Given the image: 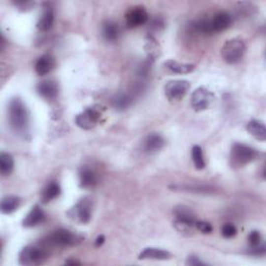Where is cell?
<instances>
[{
	"label": "cell",
	"instance_id": "obj_17",
	"mask_svg": "<svg viewBox=\"0 0 266 266\" xmlns=\"http://www.w3.org/2000/svg\"><path fill=\"white\" fill-rule=\"evenodd\" d=\"M246 130L250 132V134L253 135L256 139L260 141H264L266 139V128L264 123L259 120H251L248 125H246Z\"/></svg>",
	"mask_w": 266,
	"mask_h": 266
},
{
	"label": "cell",
	"instance_id": "obj_11",
	"mask_svg": "<svg viewBox=\"0 0 266 266\" xmlns=\"http://www.w3.org/2000/svg\"><path fill=\"white\" fill-rule=\"evenodd\" d=\"M40 96L46 100H54L59 95V88L55 82L50 80H45L39 83L36 88Z\"/></svg>",
	"mask_w": 266,
	"mask_h": 266
},
{
	"label": "cell",
	"instance_id": "obj_8",
	"mask_svg": "<svg viewBox=\"0 0 266 266\" xmlns=\"http://www.w3.org/2000/svg\"><path fill=\"white\" fill-rule=\"evenodd\" d=\"M189 88L191 84L187 80H170L166 84L165 93L169 101L177 102L185 97Z\"/></svg>",
	"mask_w": 266,
	"mask_h": 266
},
{
	"label": "cell",
	"instance_id": "obj_5",
	"mask_svg": "<svg viewBox=\"0 0 266 266\" xmlns=\"http://www.w3.org/2000/svg\"><path fill=\"white\" fill-rule=\"evenodd\" d=\"M47 253L39 246H26L19 254V263L22 265H39L47 259Z\"/></svg>",
	"mask_w": 266,
	"mask_h": 266
},
{
	"label": "cell",
	"instance_id": "obj_23",
	"mask_svg": "<svg viewBox=\"0 0 266 266\" xmlns=\"http://www.w3.org/2000/svg\"><path fill=\"white\" fill-rule=\"evenodd\" d=\"M53 22H54V15H53L52 9H46V11L40 17L39 21H37L36 27H37V30L41 32H47L52 27Z\"/></svg>",
	"mask_w": 266,
	"mask_h": 266
},
{
	"label": "cell",
	"instance_id": "obj_2",
	"mask_svg": "<svg viewBox=\"0 0 266 266\" xmlns=\"http://www.w3.org/2000/svg\"><path fill=\"white\" fill-rule=\"evenodd\" d=\"M259 156V152L244 144L236 142L231 150L230 163L233 167H241L256 160Z\"/></svg>",
	"mask_w": 266,
	"mask_h": 266
},
{
	"label": "cell",
	"instance_id": "obj_10",
	"mask_svg": "<svg viewBox=\"0 0 266 266\" xmlns=\"http://www.w3.org/2000/svg\"><path fill=\"white\" fill-rule=\"evenodd\" d=\"M149 15L145 7L135 6L126 14V24L129 28H135L147 23Z\"/></svg>",
	"mask_w": 266,
	"mask_h": 266
},
{
	"label": "cell",
	"instance_id": "obj_33",
	"mask_svg": "<svg viewBox=\"0 0 266 266\" xmlns=\"http://www.w3.org/2000/svg\"><path fill=\"white\" fill-rule=\"evenodd\" d=\"M195 227H196L197 230H199L200 232H202L203 234H210L212 232V230H213L211 224H209L208 222H204V221L196 222Z\"/></svg>",
	"mask_w": 266,
	"mask_h": 266
},
{
	"label": "cell",
	"instance_id": "obj_16",
	"mask_svg": "<svg viewBox=\"0 0 266 266\" xmlns=\"http://www.w3.org/2000/svg\"><path fill=\"white\" fill-rule=\"evenodd\" d=\"M55 66V61L49 54H44L36 61L34 69L37 75L44 76L50 73Z\"/></svg>",
	"mask_w": 266,
	"mask_h": 266
},
{
	"label": "cell",
	"instance_id": "obj_12",
	"mask_svg": "<svg viewBox=\"0 0 266 266\" xmlns=\"http://www.w3.org/2000/svg\"><path fill=\"white\" fill-rule=\"evenodd\" d=\"M172 257L167 251L156 248H147L138 255L139 260H158L164 261Z\"/></svg>",
	"mask_w": 266,
	"mask_h": 266
},
{
	"label": "cell",
	"instance_id": "obj_3",
	"mask_svg": "<svg viewBox=\"0 0 266 266\" xmlns=\"http://www.w3.org/2000/svg\"><path fill=\"white\" fill-rule=\"evenodd\" d=\"M244 53L245 44L239 37L228 40L222 48V56L224 61L231 65L238 63L243 58Z\"/></svg>",
	"mask_w": 266,
	"mask_h": 266
},
{
	"label": "cell",
	"instance_id": "obj_35",
	"mask_svg": "<svg viewBox=\"0 0 266 266\" xmlns=\"http://www.w3.org/2000/svg\"><path fill=\"white\" fill-rule=\"evenodd\" d=\"M104 241H105V238H104V236L103 235H100V236L97 237L96 241H95V245H96V246H101L104 243Z\"/></svg>",
	"mask_w": 266,
	"mask_h": 266
},
{
	"label": "cell",
	"instance_id": "obj_30",
	"mask_svg": "<svg viewBox=\"0 0 266 266\" xmlns=\"http://www.w3.org/2000/svg\"><path fill=\"white\" fill-rule=\"evenodd\" d=\"M148 53H149V56L151 60H155V58L157 55H159V47L158 45L156 44V41H154L152 37H150V40L147 42V47H146Z\"/></svg>",
	"mask_w": 266,
	"mask_h": 266
},
{
	"label": "cell",
	"instance_id": "obj_15",
	"mask_svg": "<svg viewBox=\"0 0 266 266\" xmlns=\"http://www.w3.org/2000/svg\"><path fill=\"white\" fill-rule=\"evenodd\" d=\"M165 139L158 133H151L144 140V150L148 153H155L164 148Z\"/></svg>",
	"mask_w": 266,
	"mask_h": 266
},
{
	"label": "cell",
	"instance_id": "obj_18",
	"mask_svg": "<svg viewBox=\"0 0 266 266\" xmlns=\"http://www.w3.org/2000/svg\"><path fill=\"white\" fill-rule=\"evenodd\" d=\"M21 205V199L16 196H6L2 199L0 209L3 214H11L15 212Z\"/></svg>",
	"mask_w": 266,
	"mask_h": 266
},
{
	"label": "cell",
	"instance_id": "obj_32",
	"mask_svg": "<svg viewBox=\"0 0 266 266\" xmlns=\"http://www.w3.org/2000/svg\"><path fill=\"white\" fill-rule=\"evenodd\" d=\"M237 233L236 227L233 224H225L222 228V234L225 238H232Z\"/></svg>",
	"mask_w": 266,
	"mask_h": 266
},
{
	"label": "cell",
	"instance_id": "obj_22",
	"mask_svg": "<svg viewBox=\"0 0 266 266\" xmlns=\"http://www.w3.org/2000/svg\"><path fill=\"white\" fill-rule=\"evenodd\" d=\"M15 166V161L13 156L9 153H5L2 152L0 154V173L3 177L9 176L12 174Z\"/></svg>",
	"mask_w": 266,
	"mask_h": 266
},
{
	"label": "cell",
	"instance_id": "obj_25",
	"mask_svg": "<svg viewBox=\"0 0 266 266\" xmlns=\"http://www.w3.org/2000/svg\"><path fill=\"white\" fill-rule=\"evenodd\" d=\"M132 97L129 94H118L112 98V106L118 110H125L132 104Z\"/></svg>",
	"mask_w": 266,
	"mask_h": 266
},
{
	"label": "cell",
	"instance_id": "obj_36",
	"mask_svg": "<svg viewBox=\"0 0 266 266\" xmlns=\"http://www.w3.org/2000/svg\"><path fill=\"white\" fill-rule=\"evenodd\" d=\"M66 265H79L80 262L76 261V260H68V261H66Z\"/></svg>",
	"mask_w": 266,
	"mask_h": 266
},
{
	"label": "cell",
	"instance_id": "obj_21",
	"mask_svg": "<svg viewBox=\"0 0 266 266\" xmlns=\"http://www.w3.org/2000/svg\"><path fill=\"white\" fill-rule=\"evenodd\" d=\"M79 182L83 188L93 187L97 182V177L89 167H82L79 172Z\"/></svg>",
	"mask_w": 266,
	"mask_h": 266
},
{
	"label": "cell",
	"instance_id": "obj_7",
	"mask_svg": "<svg viewBox=\"0 0 266 266\" xmlns=\"http://www.w3.org/2000/svg\"><path fill=\"white\" fill-rule=\"evenodd\" d=\"M72 221L79 224H87L92 216V205L88 199H82L68 211Z\"/></svg>",
	"mask_w": 266,
	"mask_h": 266
},
{
	"label": "cell",
	"instance_id": "obj_4",
	"mask_svg": "<svg viewBox=\"0 0 266 266\" xmlns=\"http://www.w3.org/2000/svg\"><path fill=\"white\" fill-rule=\"evenodd\" d=\"M47 241L51 245L64 248V246H71L77 244L81 241V237L69 230L60 229L52 232L47 237Z\"/></svg>",
	"mask_w": 266,
	"mask_h": 266
},
{
	"label": "cell",
	"instance_id": "obj_27",
	"mask_svg": "<svg viewBox=\"0 0 266 266\" xmlns=\"http://www.w3.org/2000/svg\"><path fill=\"white\" fill-rule=\"evenodd\" d=\"M192 157H193V161L194 165L196 166L197 169H203L206 166V163L204 159V155H203V151L202 148L200 146H194L192 149Z\"/></svg>",
	"mask_w": 266,
	"mask_h": 266
},
{
	"label": "cell",
	"instance_id": "obj_6",
	"mask_svg": "<svg viewBox=\"0 0 266 266\" xmlns=\"http://www.w3.org/2000/svg\"><path fill=\"white\" fill-rule=\"evenodd\" d=\"M101 119V111L96 107L85 108L75 118V123L79 128L90 130L98 125Z\"/></svg>",
	"mask_w": 266,
	"mask_h": 266
},
{
	"label": "cell",
	"instance_id": "obj_19",
	"mask_svg": "<svg viewBox=\"0 0 266 266\" xmlns=\"http://www.w3.org/2000/svg\"><path fill=\"white\" fill-rule=\"evenodd\" d=\"M166 68L168 69L169 71H172L173 73L177 74H188L192 73L195 70V65L192 64H182L179 63L174 60H168L165 63Z\"/></svg>",
	"mask_w": 266,
	"mask_h": 266
},
{
	"label": "cell",
	"instance_id": "obj_31",
	"mask_svg": "<svg viewBox=\"0 0 266 266\" xmlns=\"http://www.w3.org/2000/svg\"><path fill=\"white\" fill-rule=\"evenodd\" d=\"M249 243L251 244L252 248H256L260 244L263 243L262 235L259 231H252L249 235Z\"/></svg>",
	"mask_w": 266,
	"mask_h": 266
},
{
	"label": "cell",
	"instance_id": "obj_13",
	"mask_svg": "<svg viewBox=\"0 0 266 266\" xmlns=\"http://www.w3.org/2000/svg\"><path fill=\"white\" fill-rule=\"evenodd\" d=\"M211 21V27L213 33H221L226 31L232 23V17L226 12H220L214 15Z\"/></svg>",
	"mask_w": 266,
	"mask_h": 266
},
{
	"label": "cell",
	"instance_id": "obj_24",
	"mask_svg": "<svg viewBox=\"0 0 266 266\" xmlns=\"http://www.w3.org/2000/svg\"><path fill=\"white\" fill-rule=\"evenodd\" d=\"M61 195V186L56 182H51L45 187L42 193V202L48 203Z\"/></svg>",
	"mask_w": 266,
	"mask_h": 266
},
{
	"label": "cell",
	"instance_id": "obj_14",
	"mask_svg": "<svg viewBox=\"0 0 266 266\" xmlns=\"http://www.w3.org/2000/svg\"><path fill=\"white\" fill-rule=\"evenodd\" d=\"M45 220V213L39 206H34L23 220V227L33 228L39 226Z\"/></svg>",
	"mask_w": 266,
	"mask_h": 266
},
{
	"label": "cell",
	"instance_id": "obj_34",
	"mask_svg": "<svg viewBox=\"0 0 266 266\" xmlns=\"http://www.w3.org/2000/svg\"><path fill=\"white\" fill-rule=\"evenodd\" d=\"M187 265H193V266H200V265H205L204 262H202L200 259H198L197 257H194V256H192V257H189L187 262H186Z\"/></svg>",
	"mask_w": 266,
	"mask_h": 266
},
{
	"label": "cell",
	"instance_id": "obj_28",
	"mask_svg": "<svg viewBox=\"0 0 266 266\" xmlns=\"http://www.w3.org/2000/svg\"><path fill=\"white\" fill-rule=\"evenodd\" d=\"M194 31L198 33H204L209 34L213 33L212 27H211V21L207 20V19H202V20H198L193 24Z\"/></svg>",
	"mask_w": 266,
	"mask_h": 266
},
{
	"label": "cell",
	"instance_id": "obj_29",
	"mask_svg": "<svg viewBox=\"0 0 266 266\" xmlns=\"http://www.w3.org/2000/svg\"><path fill=\"white\" fill-rule=\"evenodd\" d=\"M174 227L176 228V230L184 235H191L194 232V228L195 224L194 223H188V222H184L181 220H177L174 222Z\"/></svg>",
	"mask_w": 266,
	"mask_h": 266
},
{
	"label": "cell",
	"instance_id": "obj_26",
	"mask_svg": "<svg viewBox=\"0 0 266 266\" xmlns=\"http://www.w3.org/2000/svg\"><path fill=\"white\" fill-rule=\"evenodd\" d=\"M174 213L177 220H181L188 223L196 224V215L193 212L192 209H189L186 206H177L174 209Z\"/></svg>",
	"mask_w": 266,
	"mask_h": 266
},
{
	"label": "cell",
	"instance_id": "obj_20",
	"mask_svg": "<svg viewBox=\"0 0 266 266\" xmlns=\"http://www.w3.org/2000/svg\"><path fill=\"white\" fill-rule=\"evenodd\" d=\"M103 36L105 37V40L108 42H115L118 40L120 35V28L119 25L113 21H106L103 24L102 27Z\"/></svg>",
	"mask_w": 266,
	"mask_h": 266
},
{
	"label": "cell",
	"instance_id": "obj_9",
	"mask_svg": "<svg viewBox=\"0 0 266 266\" xmlns=\"http://www.w3.org/2000/svg\"><path fill=\"white\" fill-rule=\"evenodd\" d=\"M214 99V95L206 88H199L192 95V106L196 111L207 109Z\"/></svg>",
	"mask_w": 266,
	"mask_h": 266
},
{
	"label": "cell",
	"instance_id": "obj_1",
	"mask_svg": "<svg viewBox=\"0 0 266 266\" xmlns=\"http://www.w3.org/2000/svg\"><path fill=\"white\" fill-rule=\"evenodd\" d=\"M8 120L13 130L18 134H24L30 125V116L22 100L14 98L8 104Z\"/></svg>",
	"mask_w": 266,
	"mask_h": 266
}]
</instances>
